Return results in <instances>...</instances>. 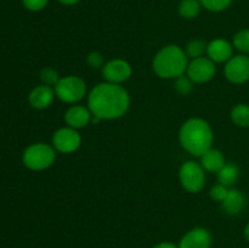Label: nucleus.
Here are the masks:
<instances>
[{
	"instance_id": "1",
	"label": "nucleus",
	"mask_w": 249,
	"mask_h": 248,
	"mask_svg": "<svg viewBox=\"0 0 249 248\" xmlns=\"http://www.w3.org/2000/svg\"><path fill=\"white\" fill-rule=\"evenodd\" d=\"M88 107L92 116L99 117L101 121H113L128 112L130 96L121 84L100 83L88 95Z\"/></svg>"
},
{
	"instance_id": "2",
	"label": "nucleus",
	"mask_w": 249,
	"mask_h": 248,
	"mask_svg": "<svg viewBox=\"0 0 249 248\" xmlns=\"http://www.w3.org/2000/svg\"><path fill=\"white\" fill-rule=\"evenodd\" d=\"M214 135L211 124L203 118L194 117L185 122L179 130L181 147L192 156L201 157L212 147Z\"/></svg>"
},
{
	"instance_id": "3",
	"label": "nucleus",
	"mask_w": 249,
	"mask_h": 248,
	"mask_svg": "<svg viewBox=\"0 0 249 248\" xmlns=\"http://www.w3.org/2000/svg\"><path fill=\"white\" fill-rule=\"evenodd\" d=\"M187 66L189 57L186 53L175 44L163 46L152 61L153 72L162 79H177L186 73Z\"/></svg>"
},
{
	"instance_id": "4",
	"label": "nucleus",
	"mask_w": 249,
	"mask_h": 248,
	"mask_svg": "<svg viewBox=\"0 0 249 248\" xmlns=\"http://www.w3.org/2000/svg\"><path fill=\"white\" fill-rule=\"evenodd\" d=\"M56 152L57 151L53 148V146L45 142L33 143L24 150L23 164L28 169L36 172L45 170L55 163Z\"/></svg>"
},
{
	"instance_id": "5",
	"label": "nucleus",
	"mask_w": 249,
	"mask_h": 248,
	"mask_svg": "<svg viewBox=\"0 0 249 248\" xmlns=\"http://www.w3.org/2000/svg\"><path fill=\"white\" fill-rule=\"evenodd\" d=\"M53 90L57 99L65 104H77L87 95V83L78 75H66L60 78Z\"/></svg>"
},
{
	"instance_id": "6",
	"label": "nucleus",
	"mask_w": 249,
	"mask_h": 248,
	"mask_svg": "<svg viewBox=\"0 0 249 248\" xmlns=\"http://www.w3.org/2000/svg\"><path fill=\"white\" fill-rule=\"evenodd\" d=\"M206 170L195 160H187L182 163L179 170V180L181 186L186 191L197 194L201 191L206 185Z\"/></svg>"
},
{
	"instance_id": "7",
	"label": "nucleus",
	"mask_w": 249,
	"mask_h": 248,
	"mask_svg": "<svg viewBox=\"0 0 249 248\" xmlns=\"http://www.w3.org/2000/svg\"><path fill=\"white\" fill-rule=\"evenodd\" d=\"M216 73V66L208 56L194 58L189 62L186 74L196 84H204L214 78Z\"/></svg>"
},
{
	"instance_id": "8",
	"label": "nucleus",
	"mask_w": 249,
	"mask_h": 248,
	"mask_svg": "<svg viewBox=\"0 0 249 248\" xmlns=\"http://www.w3.org/2000/svg\"><path fill=\"white\" fill-rule=\"evenodd\" d=\"M82 145V136L77 129L63 126L57 129L53 135V146L60 153H72Z\"/></svg>"
},
{
	"instance_id": "9",
	"label": "nucleus",
	"mask_w": 249,
	"mask_h": 248,
	"mask_svg": "<svg viewBox=\"0 0 249 248\" xmlns=\"http://www.w3.org/2000/svg\"><path fill=\"white\" fill-rule=\"evenodd\" d=\"M226 79L232 84H243L249 80V56L245 53L232 56L224 68Z\"/></svg>"
},
{
	"instance_id": "10",
	"label": "nucleus",
	"mask_w": 249,
	"mask_h": 248,
	"mask_svg": "<svg viewBox=\"0 0 249 248\" xmlns=\"http://www.w3.org/2000/svg\"><path fill=\"white\" fill-rule=\"evenodd\" d=\"M133 74V68L128 61L123 58H113L102 67V77L106 82L113 84H122L126 82Z\"/></svg>"
},
{
	"instance_id": "11",
	"label": "nucleus",
	"mask_w": 249,
	"mask_h": 248,
	"mask_svg": "<svg viewBox=\"0 0 249 248\" xmlns=\"http://www.w3.org/2000/svg\"><path fill=\"white\" fill-rule=\"evenodd\" d=\"M206 53L214 63H226L233 56V45L226 39H214L207 44Z\"/></svg>"
},
{
	"instance_id": "12",
	"label": "nucleus",
	"mask_w": 249,
	"mask_h": 248,
	"mask_svg": "<svg viewBox=\"0 0 249 248\" xmlns=\"http://www.w3.org/2000/svg\"><path fill=\"white\" fill-rule=\"evenodd\" d=\"M211 232L204 228H195L182 236L179 248H211Z\"/></svg>"
},
{
	"instance_id": "13",
	"label": "nucleus",
	"mask_w": 249,
	"mask_h": 248,
	"mask_svg": "<svg viewBox=\"0 0 249 248\" xmlns=\"http://www.w3.org/2000/svg\"><path fill=\"white\" fill-rule=\"evenodd\" d=\"M92 113L89 107L82 105H73L65 112V122L67 126L74 129H82L91 123Z\"/></svg>"
},
{
	"instance_id": "14",
	"label": "nucleus",
	"mask_w": 249,
	"mask_h": 248,
	"mask_svg": "<svg viewBox=\"0 0 249 248\" xmlns=\"http://www.w3.org/2000/svg\"><path fill=\"white\" fill-rule=\"evenodd\" d=\"M55 90L49 85H38L29 94V104L36 109H45L53 104L55 99Z\"/></svg>"
},
{
	"instance_id": "15",
	"label": "nucleus",
	"mask_w": 249,
	"mask_h": 248,
	"mask_svg": "<svg viewBox=\"0 0 249 248\" xmlns=\"http://www.w3.org/2000/svg\"><path fill=\"white\" fill-rule=\"evenodd\" d=\"M225 157L223 152L211 147L201 156V165L206 172L218 173L225 164Z\"/></svg>"
},
{
	"instance_id": "16",
	"label": "nucleus",
	"mask_w": 249,
	"mask_h": 248,
	"mask_svg": "<svg viewBox=\"0 0 249 248\" xmlns=\"http://www.w3.org/2000/svg\"><path fill=\"white\" fill-rule=\"evenodd\" d=\"M246 198L245 195L240 191V190L231 189L229 190V194L226 198L221 202V207H223L224 212L229 215H236L240 213L243 208H245Z\"/></svg>"
},
{
	"instance_id": "17",
	"label": "nucleus",
	"mask_w": 249,
	"mask_h": 248,
	"mask_svg": "<svg viewBox=\"0 0 249 248\" xmlns=\"http://www.w3.org/2000/svg\"><path fill=\"white\" fill-rule=\"evenodd\" d=\"M216 174H218V181L220 184L231 187L237 182L238 177H240V168L236 163L226 162Z\"/></svg>"
},
{
	"instance_id": "18",
	"label": "nucleus",
	"mask_w": 249,
	"mask_h": 248,
	"mask_svg": "<svg viewBox=\"0 0 249 248\" xmlns=\"http://www.w3.org/2000/svg\"><path fill=\"white\" fill-rule=\"evenodd\" d=\"M202 4L199 0H181L178 7L179 15L182 18L194 19L199 15Z\"/></svg>"
},
{
	"instance_id": "19",
	"label": "nucleus",
	"mask_w": 249,
	"mask_h": 248,
	"mask_svg": "<svg viewBox=\"0 0 249 248\" xmlns=\"http://www.w3.org/2000/svg\"><path fill=\"white\" fill-rule=\"evenodd\" d=\"M231 119L241 128H249V105L238 104L231 109Z\"/></svg>"
},
{
	"instance_id": "20",
	"label": "nucleus",
	"mask_w": 249,
	"mask_h": 248,
	"mask_svg": "<svg viewBox=\"0 0 249 248\" xmlns=\"http://www.w3.org/2000/svg\"><path fill=\"white\" fill-rule=\"evenodd\" d=\"M185 53H186L187 57L191 58V60L202 57L207 53V44L201 39H194V40L187 43Z\"/></svg>"
},
{
	"instance_id": "21",
	"label": "nucleus",
	"mask_w": 249,
	"mask_h": 248,
	"mask_svg": "<svg viewBox=\"0 0 249 248\" xmlns=\"http://www.w3.org/2000/svg\"><path fill=\"white\" fill-rule=\"evenodd\" d=\"M232 45L240 53L248 55L249 53V29H242L237 32L233 36Z\"/></svg>"
},
{
	"instance_id": "22",
	"label": "nucleus",
	"mask_w": 249,
	"mask_h": 248,
	"mask_svg": "<svg viewBox=\"0 0 249 248\" xmlns=\"http://www.w3.org/2000/svg\"><path fill=\"white\" fill-rule=\"evenodd\" d=\"M202 7L212 12H220L228 9L232 0H199Z\"/></svg>"
},
{
	"instance_id": "23",
	"label": "nucleus",
	"mask_w": 249,
	"mask_h": 248,
	"mask_svg": "<svg viewBox=\"0 0 249 248\" xmlns=\"http://www.w3.org/2000/svg\"><path fill=\"white\" fill-rule=\"evenodd\" d=\"M194 84L195 83L187 77L186 73L175 79V89L181 95H189L194 89Z\"/></svg>"
},
{
	"instance_id": "24",
	"label": "nucleus",
	"mask_w": 249,
	"mask_h": 248,
	"mask_svg": "<svg viewBox=\"0 0 249 248\" xmlns=\"http://www.w3.org/2000/svg\"><path fill=\"white\" fill-rule=\"evenodd\" d=\"M40 79L41 82L45 85H49V87H55L57 84V82L60 80V74L56 70L51 67H45L41 70L40 72Z\"/></svg>"
},
{
	"instance_id": "25",
	"label": "nucleus",
	"mask_w": 249,
	"mask_h": 248,
	"mask_svg": "<svg viewBox=\"0 0 249 248\" xmlns=\"http://www.w3.org/2000/svg\"><path fill=\"white\" fill-rule=\"evenodd\" d=\"M229 187L225 186V185L220 184V182H218L216 185H214L213 187L211 189V197L214 199V201L216 202H223L224 199L226 198V196H228L229 194Z\"/></svg>"
},
{
	"instance_id": "26",
	"label": "nucleus",
	"mask_w": 249,
	"mask_h": 248,
	"mask_svg": "<svg viewBox=\"0 0 249 248\" xmlns=\"http://www.w3.org/2000/svg\"><path fill=\"white\" fill-rule=\"evenodd\" d=\"M87 62L92 68H102L105 65V58L102 53H99V51H91L88 55Z\"/></svg>"
},
{
	"instance_id": "27",
	"label": "nucleus",
	"mask_w": 249,
	"mask_h": 248,
	"mask_svg": "<svg viewBox=\"0 0 249 248\" xmlns=\"http://www.w3.org/2000/svg\"><path fill=\"white\" fill-rule=\"evenodd\" d=\"M24 7L31 11H40L44 7H46L49 0H22Z\"/></svg>"
},
{
	"instance_id": "28",
	"label": "nucleus",
	"mask_w": 249,
	"mask_h": 248,
	"mask_svg": "<svg viewBox=\"0 0 249 248\" xmlns=\"http://www.w3.org/2000/svg\"><path fill=\"white\" fill-rule=\"evenodd\" d=\"M152 248H179V246L174 245V243L172 242H160L158 243V245L153 246Z\"/></svg>"
},
{
	"instance_id": "29",
	"label": "nucleus",
	"mask_w": 249,
	"mask_h": 248,
	"mask_svg": "<svg viewBox=\"0 0 249 248\" xmlns=\"http://www.w3.org/2000/svg\"><path fill=\"white\" fill-rule=\"evenodd\" d=\"M61 4L63 5H67V6H71V5H75L77 2H79L80 0H58Z\"/></svg>"
},
{
	"instance_id": "30",
	"label": "nucleus",
	"mask_w": 249,
	"mask_h": 248,
	"mask_svg": "<svg viewBox=\"0 0 249 248\" xmlns=\"http://www.w3.org/2000/svg\"><path fill=\"white\" fill-rule=\"evenodd\" d=\"M245 237L247 238V241H249V224H247L245 228Z\"/></svg>"
}]
</instances>
